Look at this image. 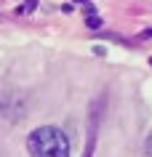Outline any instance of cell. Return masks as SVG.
Masks as SVG:
<instances>
[{"label":"cell","mask_w":152,"mask_h":157,"mask_svg":"<svg viewBox=\"0 0 152 157\" xmlns=\"http://www.w3.org/2000/svg\"><path fill=\"white\" fill-rule=\"evenodd\" d=\"M93 155V136H91V141H88V149H85V157H91Z\"/></svg>","instance_id":"cell-4"},{"label":"cell","mask_w":152,"mask_h":157,"mask_svg":"<svg viewBox=\"0 0 152 157\" xmlns=\"http://www.w3.org/2000/svg\"><path fill=\"white\" fill-rule=\"evenodd\" d=\"M80 3H83V0H80Z\"/></svg>","instance_id":"cell-5"},{"label":"cell","mask_w":152,"mask_h":157,"mask_svg":"<svg viewBox=\"0 0 152 157\" xmlns=\"http://www.w3.org/2000/svg\"><path fill=\"white\" fill-rule=\"evenodd\" d=\"M29 157H69V139L56 125H40L27 136Z\"/></svg>","instance_id":"cell-1"},{"label":"cell","mask_w":152,"mask_h":157,"mask_svg":"<svg viewBox=\"0 0 152 157\" xmlns=\"http://www.w3.org/2000/svg\"><path fill=\"white\" fill-rule=\"evenodd\" d=\"M85 24L91 27V29H99V27H101V19H99V16H96V13H91V16L85 19Z\"/></svg>","instance_id":"cell-2"},{"label":"cell","mask_w":152,"mask_h":157,"mask_svg":"<svg viewBox=\"0 0 152 157\" xmlns=\"http://www.w3.org/2000/svg\"><path fill=\"white\" fill-rule=\"evenodd\" d=\"M144 149H147V155L152 157V133H150V136H147V141H144Z\"/></svg>","instance_id":"cell-3"}]
</instances>
